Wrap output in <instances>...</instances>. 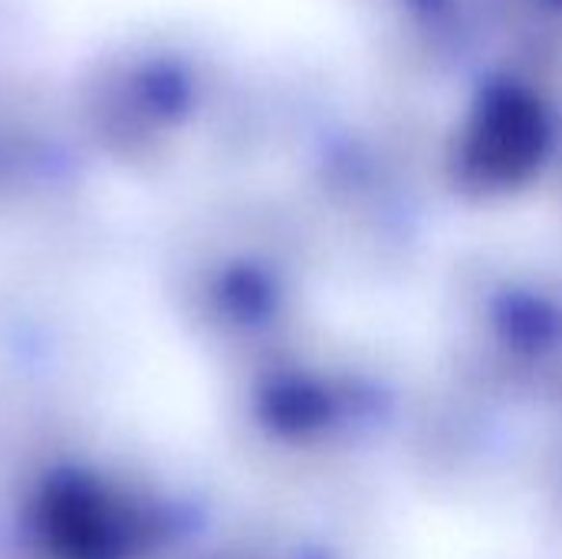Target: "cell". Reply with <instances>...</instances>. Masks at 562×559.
<instances>
[{"label": "cell", "mask_w": 562, "mask_h": 559, "mask_svg": "<svg viewBox=\"0 0 562 559\" xmlns=\"http://www.w3.org/2000/svg\"><path fill=\"white\" fill-rule=\"evenodd\" d=\"M46 547L59 559H125V514L86 484L53 488L40 507Z\"/></svg>", "instance_id": "obj_1"}]
</instances>
